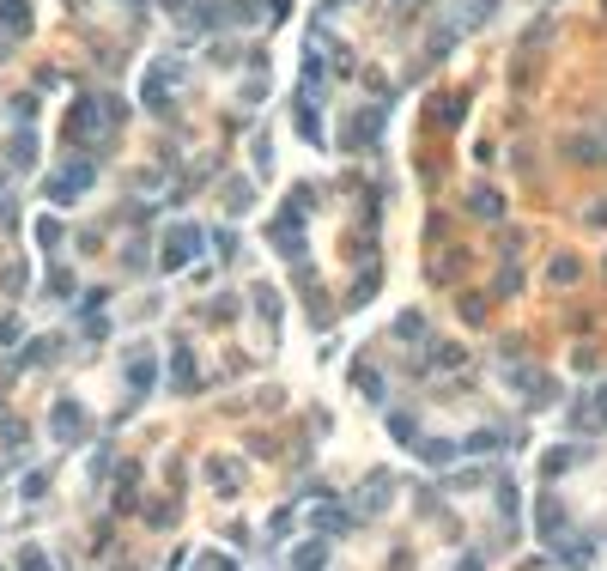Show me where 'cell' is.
<instances>
[{"label": "cell", "instance_id": "obj_1", "mask_svg": "<svg viewBox=\"0 0 607 571\" xmlns=\"http://www.w3.org/2000/svg\"><path fill=\"white\" fill-rule=\"evenodd\" d=\"M116 116H122V103H116V98H79V103H73V116H68V135L73 140H98Z\"/></svg>", "mask_w": 607, "mask_h": 571}, {"label": "cell", "instance_id": "obj_2", "mask_svg": "<svg viewBox=\"0 0 607 571\" xmlns=\"http://www.w3.org/2000/svg\"><path fill=\"white\" fill-rule=\"evenodd\" d=\"M201 243H206V232L182 219V225H170V232H165V256H158V262H165V268H189Z\"/></svg>", "mask_w": 607, "mask_h": 571}, {"label": "cell", "instance_id": "obj_3", "mask_svg": "<svg viewBox=\"0 0 607 571\" xmlns=\"http://www.w3.org/2000/svg\"><path fill=\"white\" fill-rule=\"evenodd\" d=\"M92 176H98V170H92V165H79V159H73L68 170H55V176H49V201H61V207H68L73 195H85V189H92Z\"/></svg>", "mask_w": 607, "mask_h": 571}, {"label": "cell", "instance_id": "obj_4", "mask_svg": "<svg viewBox=\"0 0 607 571\" xmlns=\"http://www.w3.org/2000/svg\"><path fill=\"white\" fill-rule=\"evenodd\" d=\"M49 432L61 437V444H79V437H85V407L79 402H55L49 407Z\"/></svg>", "mask_w": 607, "mask_h": 571}, {"label": "cell", "instance_id": "obj_5", "mask_svg": "<svg viewBox=\"0 0 607 571\" xmlns=\"http://www.w3.org/2000/svg\"><path fill=\"white\" fill-rule=\"evenodd\" d=\"M170 79H176V61H158V68H146V86H140V98H146V110H165V98H170Z\"/></svg>", "mask_w": 607, "mask_h": 571}, {"label": "cell", "instance_id": "obj_6", "mask_svg": "<svg viewBox=\"0 0 607 571\" xmlns=\"http://www.w3.org/2000/svg\"><path fill=\"white\" fill-rule=\"evenodd\" d=\"M322 566H328V541H304L292 553V571H322Z\"/></svg>", "mask_w": 607, "mask_h": 571}, {"label": "cell", "instance_id": "obj_7", "mask_svg": "<svg viewBox=\"0 0 607 571\" xmlns=\"http://www.w3.org/2000/svg\"><path fill=\"white\" fill-rule=\"evenodd\" d=\"M170 383H176V389H195V353H189V347H176V359H170Z\"/></svg>", "mask_w": 607, "mask_h": 571}, {"label": "cell", "instance_id": "obj_8", "mask_svg": "<svg viewBox=\"0 0 607 571\" xmlns=\"http://www.w3.org/2000/svg\"><path fill=\"white\" fill-rule=\"evenodd\" d=\"M0 25L6 31H31V6L25 0H0Z\"/></svg>", "mask_w": 607, "mask_h": 571}, {"label": "cell", "instance_id": "obj_9", "mask_svg": "<svg viewBox=\"0 0 607 571\" xmlns=\"http://www.w3.org/2000/svg\"><path fill=\"white\" fill-rule=\"evenodd\" d=\"M468 207L480 213V219H498V213H505V201H498L492 189H473V195H468Z\"/></svg>", "mask_w": 607, "mask_h": 571}, {"label": "cell", "instance_id": "obj_10", "mask_svg": "<svg viewBox=\"0 0 607 571\" xmlns=\"http://www.w3.org/2000/svg\"><path fill=\"white\" fill-rule=\"evenodd\" d=\"M413 450H419V456H425V462H449V456H456V444H449V437H432V444H413Z\"/></svg>", "mask_w": 607, "mask_h": 571}, {"label": "cell", "instance_id": "obj_11", "mask_svg": "<svg viewBox=\"0 0 607 571\" xmlns=\"http://www.w3.org/2000/svg\"><path fill=\"white\" fill-rule=\"evenodd\" d=\"M128 383H134L140 396L152 389V359H146V353H134V365H128Z\"/></svg>", "mask_w": 607, "mask_h": 571}, {"label": "cell", "instance_id": "obj_12", "mask_svg": "<svg viewBox=\"0 0 607 571\" xmlns=\"http://www.w3.org/2000/svg\"><path fill=\"white\" fill-rule=\"evenodd\" d=\"M462 450H473V456H492V450H505V437H498V432H473Z\"/></svg>", "mask_w": 607, "mask_h": 571}, {"label": "cell", "instance_id": "obj_13", "mask_svg": "<svg viewBox=\"0 0 607 571\" xmlns=\"http://www.w3.org/2000/svg\"><path fill=\"white\" fill-rule=\"evenodd\" d=\"M31 152H36V140H31V135L12 140V165H31Z\"/></svg>", "mask_w": 607, "mask_h": 571}, {"label": "cell", "instance_id": "obj_14", "mask_svg": "<svg viewBox=\"0 0 607 571\" xmlns=\"http://www.w3.org/2000/svg\"><path fill=\"white\" fill-rule=\"evenodd\" d=\"M395 335H401V340H413V335H425V322H419V316H413V310H407L401 322H395Z\"/></svg>", "mask_w": 607, "mask_h": 571}, {"label": "cell", "instance_id": "obj_15", "mask_svg": "<svg viewBox=\"0 0 607 571\" xmlns=\"http://www.w3.org/2000/svg\"><path fill=\"white\" fill-rule=\"evenodd\" d=\"M19 571H49V559H43L36 547H25V553H19Z\"/></svg>", "mask_w": 607, "mask_h": 571}, {"label": "cell", "instance_id": "obj_16", "mask_svg": "<svg viewBox=\"0 0 607 571\" xmlns=\"http://www.w3.org/2000/svg\"><path fill=\"white\" fill-rule=\"evenodd\" d=\"M316 523H322V535H340V529H346V510H328V517H316Z\"/></svg>", "mask_w": 607, "mask_h": 571}, {"label": "cell", "instance_id": "obj_17", "mask_svg": "<svg viewBox=\"0 0 607 571\" xmlns=\"http://www.w3.org/2000/svg\"><path fill=\"white\" fill-rule=\"evenodd\" d=\"M322 6H328V12H340V6H346V0H322Z\"/></svg>", "mask_w": 607, "mask_h": 571}, {"label": "cell", "instance_id": "obj_18", "mask_svg": "<svg viewBox=\"0 0 607 571\" xmlns=\"http://www.w3.org/2000/svg\"><path fill=\"white\" fill-rule=\"evenodd\" d=\"M395 6H413V0H395Z\"/></svg>", "mask_w": 607, "mask_h": 571}]
</instances>
